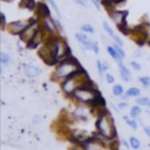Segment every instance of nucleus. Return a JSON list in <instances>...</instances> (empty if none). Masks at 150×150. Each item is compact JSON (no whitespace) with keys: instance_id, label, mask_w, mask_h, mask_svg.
I'll return each mask as SVG.
<instances>
[{"instance_id":"obj_28","label":"nucleus","mask_w":150,"mask_h":150,"mask_svg":"<svg viewBox=\"0 0 150 150\" xmlns=\"http://www.w3.org/2000/svg\"><path fill=\"white\" fill-rule=\"evenodd\" d=\"M96 66H97V70H98V75L102 76L103 75V66H102V61L101 60H97L96 61Z\"/></svg>"},{"instance_id":"obj_23","label":"nucleus","mask_w":150,"mask_h":150,"mask_svg":"<svg viewBox=\"0 0 150 150\" xmlns=\"http://www.w3.org/2000/svg\"><path fill=\"white\" fill-rule=\"evenodd\" d=\"M123 120H124V121L128 123V125H129V127H131L134 130H136V129H137V123L135 122V120H134V118H131V120H130L128 116H123Z\"/></svg>"},{"instance_id":"obj_41","label":"nucleus","mask_w":150,"mask_h":150,"mask_svg":"<svg viewBox=\"0 0 150 150\" xmlns=\"http://www.w3.org/2000/svg\"><path fill=\"white\" fill-rule=\"evenodd\" d=\"M4 1H5V2H12L13 0H4Z\"/></svg>"},{"instance_id":"obj_6","label":"nucleus","mask_w":150,"mask_h":150,"mask_svg":"<svg viewBox=\"0 0 150 150\" xmlns=\"http://www.w3.org/2000/svg\"><path fill=\"white\" fill-rule=\"evenodd\" d=\"M30 21L28 20H16V21H12L7 25L6 29L8 30L9 34L12 35H20L28 26H29Z\"/></svg>"},{"instance_id":"obj_10","label":"nucleus","mask_w":150,"mask_h":150,"mask_svg":"<svg viewBox=\"0 0 150 150\" xmlns=\"http://www.w3.org/2000/svg\"><path fill=\"white\" fill-rule=\"evenodd\" d=\"M35 16H38L39 20L50 16V9L48 7V5L43 1H39L36 4V8H35Z\"/></svg>"},{"instance_id":"obj_12","label":"nucleus","mask_w":150,"mask_h":150,"mask_svg":"<svg viewBox=\"0 0 150 150\" xmlns=\"http://www.w3.org/2000/svg\"><path fill=\"white\" fill-rule=\"evenodd\" d=\"M75 38H76L77 41L84 47V49H91L94 41H91L84 33H76V34H75Z\"/></svg>"},{"instance_id":"obj_13","label":"nucleus","mask_w":150,"mask_h":150,"mask_svg":"<svg viewBox=\"0 0 150 150\" xmlns=\"http://www.w3.org/2000/svg\"><path fill=\"white\" fill-rule=\"evenodd\" d=\"M118 67H120V75H121V79H122L124 82H129V81H130V76H131L129 69H128L122 62L118 63Z\"/></svg>"},{"instance_id":"obj_15","label":"nucleus","mask_w":150,"mask_h":150,"mask_svg":"<svg viewBox=\"0 0 150 150\" xmlns=\"http://www.w3.org/2000/svg\"><path fill=\"white\" fill-rule=\"evenodd\" d=\"M107 52H108V54H109L117 63H121V62H122V59H121L120 54L117 53V50H116V48H115L114 46H108V47H107Z\"/></svg>"},{"instance_id":"obj_18","label":"nucleus","mask_w":150,"mask_h":150,"mask_svg":"<svg viewBox=\"0 0 150 150\" xmlns=\"http://www.w3.org/2000/svg\"><path fill=\"white\" fill-rule=\"evenodd\" d=\"M129 144H130V146H131L132 149H135V150L139 149V146H141V142H139L138 138H136L135 136H131V137L129 138Z\"/></svg>"},{"instance_id":"obj_14","label":"nucleus","mask_w":150,"mask_h":150,"mask_svg":"<svg viewBox=\"0 0 150 150\" xmlns=\"http://www.w3.org/2000/svg\"><path fill=\"white\" fill-rule=\"evenodd\" d=\"M36 1L35 0H20L19 2V6L21 8H26V9H30V11H34L36 8Z\"/></svg>"},{"instance_id":"obj_11","label":"nucleus","mask_w":150,"mask_h":150,"mask_svg":"<svg viewBox=\"0 0 150 150\" xmlns=\"http://www.w3.org/2000/svg\"><path fill=\"white\" fill-rule=\"evenodd\" d=\"M23 74L27 77H35L41 74V69L33 64H23Z\"/></svg>"},{"instance_id":"obj_36","label":"nucleus","mask_w":150,"mask_h":150,"mask_svg":"<svg viewBox=\"0 0 150 150\" xmlns=\"http://www.w3.org/2000/svg\"><path fill=\"white\" fill-rule=\"evenodd\" d=\"M117 105H118V109H125V108L128 107V104H127L125 102H120Z\"/></svg>"},{"instance_id":"obj_39","label":"nucleus","mask_w":150,"mask_h":150,"mask_svg":"<svg viewBox=\"0 0 150 150\" xmlns=\"http://www.w3.org/2000/svg\"><path fill=\"white\" fill-rule=\"evenodd\" d=\"M40 121H41V120H40V117H39V116H35V117H34V120H33V122H34V123H36V122L39 123Z\"/></svg>"},{"instance_id":"obj_25","label":"nucleus","mask_w":150,"mask_h":150,"mask_svg":"<svg viewBox=\"0 0 150 150\" xmlns=\"http://www.w3.org/2000/svg\"><path fill=\"white\" fill-rule=\"evenodd\" d=\"M138 81L144 86V87H150V76H139Z\"/></svg>"},{"instance_id":"obj_43","label":"nucleus","mask_w":150,"mask_h":150,"mask_svg":"<svg viewBox=\"0 0 150 150\" xmlns=\"http://www.w3.org/2000/svg\"><path fill=\"white\" fill-rule=\"evenodd\" d=\"M149 45H150V41H149Z\"/></svg>"},{"instance_id":"obj_35","label":"nucleus","mask_w":150,"mask_h":150,"mask_svg":"<svg viewBox=\"0 0 150 150\" xmlns=\"http://www.w3.org/2000/svg\"><path fill=\"white\" fill-rule=\"evenodd\" d=\"M91 2L94 4V6H95L97 9L101 8V0H91Z\"/></svg>"},{"instance_id":"obj_9","label":"nucleus","mask_w":150,"mask_h":150,"mask_svg":"<svg viewBox=\"0 0 150 150\" xmlns=\"http://www.w3.org/2000/svg\"><path fill=\"white\" fill-rule=\"evenodd\" d=\"M45 40H46V33L43 32L42 28H40L36 34L33 36V39L26 45V47L28 49H36L39 46H41L42 43H45Z\"/></svg>"},{"instance_id":"obj_20","label":"nucleus","mask_w":150,"mask_h":150,"mask_svg":"<svg viewBox=\"0 0 150 150\" xmlns=\"http://www.w3.org/2000/svg\"><path fill=\"white\" fill-rule=\"evenodd\" d=\"M141 112H142V109H141L138 105H135V107H132L131 110H130V117H131V118H136V117H138V116L141 115Z\"/></svg>"},{"instance_id":"obj_8","label":"nucleus","mask_w":150,"mask_h":150,"mask_svg":"<svg viewBox=\"0 0 150 150\" xmlns=\"http://www.w3.org/2000/svg\"><path fill=\"white\" fill-rule=\"evenodd\" d=\"M127 15L128 12L127 11H117V9H112L111 12H109V16L110 19L114 21V23L118 27L127 25Z\"/></svg>"},{"instance_id":"obj_37","label":"nucleus","mask_w":150,"mask_h":150,"mask_svg":"<svg viewBox=\"0 0 150 150\" xmlns=\"http://www.w3.org/2000/svg\"><path fill=\"white\" fill-rule=\"evenodd\" d=\"M144 132L146 134L148 137H150V125L149 127H144Z\"/></svg>"},{"instance_id":"obj_1","label":"nucleus","mask_w":150,"mask_h":150,"mask_svg":"<svg viewBox=\"0 0 150 150\" xmlns=\"http://www.w3.org/2000/svg\"><path fill=\"white\" fill-rule=\"evenodd\" d=\"M80 69H82V66L80 64V62L77 61V59H75L73 55L60 61L56 66H55V70L52 75V79L54 81H64L66 79H68L69 76L74 75L75 73H77Z\"/></svg>"},{"instance_id":"obj_31","label":"nucleus","mask_w":150,"mask_h":150,"mask_svg":"<svg viewBox=\"0 0 150 150\" xmlns=\"http://www.w3.org/2000/svg\"><path fill=\"white\" fill-rule=\"evenodd\" d=\"M130 66H131L135 70H141V69H142L141 64H139L138 62H136V61H131V62H130Z\"/></svg>"},{"instance_id":"obj_42","label":"nucleus","mask_w":150,"mask_h":150,"mask_svg":"<svg viewBox=\"0 0 150 150\" xmlns=\"http://www.w3.org/2000/svg\"><path fill=\"white\" fill-rule=\"evenodd\" d=\"M112 150H116V149H112Z\"/></svg>"},{"instance_id":"obj_7","label":"nucleus","mask_w":150,"mask_h":150,"mask_svg":"<svg viewBox=\"0 0 150 150\" xmlns=\"http://www.w3.org/2000/svg\"><path fill=\"white\" fill-rule=\"evenodd\" d=\"M40 23H41V28L43 29L46 35H59V29L56 27L55 19H53L52 16H47V18L41 19Z\"/></svg>"},{"instance_id":"obj_32","label":"nucleus","mask_w":150,"mask_h":150,"mask_svg":"<svg viewBox=\"0 0 150 150\" xmlns=\"http://www.w3.org/2000/svg\"><path fill=\"white\" fill-rule=\"evenodd\" d=\"M74 2L81 7H88V4H87V0H74Z\"/></svg>"},{"instance_id":"obj_5","label":"nucleus","mask_w":150,"mask_h":150,"mask_svg":"<svg viewBox=\"0 0 150 150\" xmlns=\"http://www.w3.org/2000/svg\"><path fill=\"white\" fill-rule=\"evenodd\" d=\"M38 55L40 56V59L48 66H56L57 64V61L55 59V55H54V52H53V48L47 45V43H43L39 50H38Z\"/></svg>"},{"instance_id":"obj_34","label":"nucleus","mask_w":150,"mask_h":150,"mask_svg":"<svg viewBox=\"0 0 150 150\" xmlns=\"http://www.w3.org/2000/svg\"><path fill=\"white\" fill-rule=\"evenodd\" d=\"M91 50L95 53V54H98V52H100V49H98V45H97V42H94L93 43V47H91Z\"/></svg>"},{"instance_id":"obj_16","label":"nucleus","mask_w":150,"mask_h":150,"mask_svg":"<svg viewBox=\"0 0 150 150\" xmlns=\"http://www.w3.org/2000/svg\"><path fill=\"white\" fill-rule=\"evenodd\" d=\"M0 62L2 66H8L12 62V59L7 53H1L0 54Z\"/></svg>"},{"instance_id":"obj_26","label":"nucleus","mask_w":150,"mask_h":150,"mask_svg":"<svg viewBox=\"0 0 150 150\" xmlns=\"http://www.w3.org/2000/svg\"><path fill=\"white\" fill-rule=\"evenodd\" d=\"M48 1V4L54 8V11H55V13L57 14V16L60 18L61 16V13H60V9H59V6L56 5V2H55V0H47Z\"/></svg>"},{"instance_id":"obj_3","label":"nucleus","mask_w":150,"mask_h":150,"mask_svg":"<svg viewBox=\"0 0 150 150\" xmlns=\"http://www.w3.org/2000/svg\"><path fill=\"white\" fill-rule=\"evenodd\" d=\"M88 81H90V79H89L87 71L82 68L77 73H75L74 75H71L68 79H66L64 81H62L61 82V89H62L63 94L67 97H71L73 93L77 88H80L83 84H86Z\"/></svg>"},{"instance_id":"obj_21","label":"nucleus","mask_w":150,"mask_h":150,"mask_svg":"<svg viewBox=\"0 0 150 150\" xmlns=\"http://www.w3.org/2000/svg\"><path fill=\"white\" fill-rule=\"evenodd\" d=\"M136 103L138 105H144V107H150V98L149 97H138L136 100Z\"/></svg>"},{"instance_id":"obj_40","label":"nucleus","mask_w":150,"mask_h":150,"mask_svg":"<svg viewBox=\"0 0 150 150\" xmlns=\"http://www.w3.org/2000/svg\"><path fill=\"white\" fill-rule=\"evenodd\" d=\"M128 97H129V96H128L127 94H123V95H122V98H123V100H127Z\"/></svg>"},{"instance_id":"obj_33","label":"nucleus","mask_w":150,"mask_h":150,"mask_svg":"<svg viewBox=\"0 0 150 150\" xmlns=\"http://www.w3.org/2000/svg\"><path fill=\"white\" fill-rule=\"evenodd\" d=\"M105 79H107V82H108V83H114V82H115V77H114L111 74H107V75H105Z\"/></svg>"},{"instance_id":"obj_24","label":"nucleus","mask_w":150,"mask_h":150,"mask_svg":"<svg viewBox=\"0 0 150 150\" xmlns=\"http://www.w3.org/2000/svg\"><path fill=\"white\" fill-rule=\"evenodd\" d=\"M102 26H103V29H104V30H105V32H107V33H108V34H109V35H110L111 38H112L114 35H116V34L114 33V30H112V28L110 27V25H109L108 22H105V21H104V22L102 23Z\"/></svg>"},{"instance_id":"obj_38","label":"nucleus","mask_w":150,"mask_h":150,"mask_svg":"<svg viewBox=\"0 0 150 150\" xmlns=\"http://www.w3.org/2000/svg\"><path fill=\"white\" fill-rule=\"evenodd\" d=\"M102 66H103V70H104V71H105V70H108L109 64L107 63V61H103V62H102Z\"/></svg>"},{"instance_id":"obj_29","label":"nucleus","mask_w":150,"mask_h":150,"mask_svg":"<svg viewBox=\"0 0 150 150\" xmlns=\"http://www.w3.org/2000/svg\"><path fill=\"white\" fill-rule=\"evenodd\" d=\"M7 22H6V15H5V13H1V28L2 29H6V27H7Z\"/></svg>"},{"instance_id":"obj_4","label":"nucleus","mask_w":150,"mask_h":150,"mask_svg":"<svg viewBox=\"0 0 150 150\" xmlns=\"http://www.w3.org/2000/svg\"><path fill=\"white\" fill-rule=\"evenodd\" d=\"M100 94V91L97 90L95 83L90 80L88 81L86 84H83L82 87L77 88L73 95H71V98L81 104H86V105H90L94 100L96 98V96Z\"/></svg>"},{"instance_id":"obj_27","label":"nucleus","mask_w":150,"mask_h":150,"mask_svg":"<svg viewBox=\"0 0 150 150\" xmlns=\"http://www.w3.org/2000/svg\"><path fill=\"white\" fill-rule=\"evenodd\" d=\"M114 47L116 48V50H117V53L120 54V56H121V59L123 60V59L125 57V53H124V50L122 49V47H120V46H118V45H116V43L114 45Z\"/></svg>"},{"instance_id":"obj_17","label":"nucleus","mask_w":150,"mask_h":150,"mask_svg":"<svg viewBox=\"0 0 150 150\" xmlns=\"http://www.w3.org/2000/svg\"><path fill=\"white\" fill-rule=\"evenodd\" d=\"M125 94H127L129 97H135V96H138V95L141 94V90H139L138 88H136V87H130V88L125 91Z\"/></svg>"},{"instance_id":"obj_19","label":"nucleus","mask_w":150,"mask_h":150,"mask_svg":"<svg viewBox=\"0 0 150 150\" xmlns=\"http://www.w3.org/2000/svg\"><path fill=\"white\" fill-rule=\"evenodd\" d=\"M123 93H124V89H123V87L121 84H115L112 87V94L115 96H122Z\"/></svg>"},{"instance_id":"obj_2","label":"nucleus","mask_w":150,"mask_h":150,"mask_svg":"<svg viewBox=\"0 0 150 150\" xmlns=\"http://www.w3.org/2000/svg\"><path fill=\"white\" fill-rule=\"evenodd\" d=\"M96 129L98 135H101L104 139L112 141L116 138V128L114 124V120L107 109L97 116Z\"/></svg>"},{"instance_id":"obj_22","label":"nucleus","mask_w":150,"mask_h":150,"mask_svg":"<svg viewBox=\"0 0 150 150\" xmlns=\"http://www.w3.org/2000/svg\"><path fill=\"white\" fill-rule=\"evenodd\" d=\"M80 29H81L83 33H94V32H95L94 27H93L91 25H89V23L81 25V26H80Z\"/></svg>"},{"instance_id":"obj_30","label":"nucleus","mask_w":150,"mask_h":150,"mask_svg":"<svg viewBox=\"0 0 150 150\" xmlns=\"http://www.w3.org/2000/svg\"><path fill=\"white\" fill-rule=\"evenodd\" d=\"M112 39H114V41H115V43H116V45H118L120 47H123V41L121 40V38H120V36L114 35V36H112Z\"/></svg>"}]
</instances>
